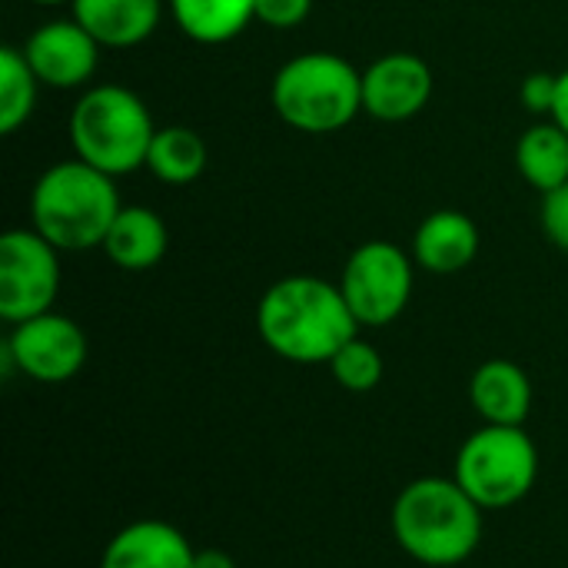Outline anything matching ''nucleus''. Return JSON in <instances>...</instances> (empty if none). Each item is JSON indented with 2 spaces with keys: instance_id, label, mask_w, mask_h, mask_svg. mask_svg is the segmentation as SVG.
Wrapping results in <instances>:
<instances>
[{
  "instance_id": "nucleus-1",
  "label": "nucleus",
  "mask_w": 568,
  "mask_h": 568,
  "mask_svg": "<svg viewBox=\"0 0 568 568\" xmlns=\"http://www.w3.org/2000/svg\"><path fill=\"white\" fill-rule=\"evenodd\" d=\"M256 333L280 359L320 366L359 336V323L339 283L286 276L263 293L256 306Z\"/></svg>"
},
{
  "instance_id": "nucleus-2",
  "label": "nucleus",
  "mask_w": 568,
  "mask_h": 568,
  "mask_svg": "<svg viewBox=\"0 0 568 568\" xmlns=\"http://www.w3.org/2000/svg\"><path fill=\"white\" fill-rule=\"evenodd\" d=\"M483 513L453 476L413 479L393 503V536L419 566H463L483 542Z\"/></svg>"
},
{
  "instance_id": "nucleus-3",
  "label": "nucleus",
  "mask_w": 568,
  "mask_h": 568,
  "mask_svg": "<svg viewBox=\"0 0 568 568\" xmlns=\"http://www.w3.org/2000/svg\"><path fill=\"white\" fill-rule=\"evenodd\" d=\"M123 210L113 176L83 163L63 160L40 173L30 193L33 230L60 253L103 246L116 213Z\"/></svg>"
},
{
  "instance_id": "nucleus-4",
  "label": "nucleus",
  "mask_w": 568,
  "mask_h": 568,
  "mask_svg": "<svg viewBox=\"0 0 568 568\" xmlns=\"http://www.w3.org/2000/svg\"><path fill=\"white\" fill-rule=\"evenodd\" d=\"M70 143L77 160L123 176L146 166L150 143L156 136L146 103L116 83L90 87L70 110Z\"/></svg>"
},
{
  "instance_id": "nucleus-5",
  "label": "nucleus",
  "mask_w": 568,
  "mask_h": 568,
  "mask_svg": "<svg viewBox=\"0 0 568 568\" xmlns=\"http://www.w3.org/2000/svg\"><path fill=\"white\" fill-rule=\"evenodd\" d=\"M273 106L300 133H336L363 110V73L329 50L300 53L273 77Z\"/></svg>"
},
{
  "instance_id": "nucleus-6",
  "label": "nucleus",
  "mask_w": 568,
  "mask_h": 568,
  "mask_svg": "<svg viewBox=\"0 0 568 568\" xmlns=\"http://www.w3.org/2000/svg\"><path fill=\"white\" fill-rule=\"evenodd\" d=\"M453 479L479 509H509L523 503L539 479V449L526 426L483 423L456 453Z\"/></svg>"
},
{
  "instance_id": "nucleus-7",
  "label": "nucleus",
  "mask_w": 568,
  "mask_h": 568,
  "mask_svg": "<svg viewBox=\"0 0 568 568\" xmlns=\"http://www.w3.org/2000/svg\"><path fill=\"white\" fill-rule=\"evenodd\" d=\"M339 290L359 326H389L413 296V260L389 240H369L343 266Z\"/></svg>"
},
{
  "instance_id": "nucleus-8",
  "label": "nucleus",
  "mask_w": 568,
  "mask_h": 568,
  "mask_svg": "<svg viewBox=\"0 0 568 568\" xmlns=\"http://www.w3.org/2000/svg\"><path fill=\"white\" fill-rule=\"evenodd\" d=\"M60 293V250L30 230L0 236V316L17 326L53 310Z\"/></svg>"
},
{
  "instance_id": "nucleus-9",
  "label": "nucleus",
  "mask_w": 568,
  "mask_h": 568,
  "mask_svg": "<svg viewBox=\"0 0 568 568\" xmlns=\"http://www.w3.org/2000/svg\"><path fill=\"white\" fill-rule=\"evenodd\" d=\"M3 356L33 383H67L87 363V333L60 313H40L13 326L3 343Z\"/></svg>"
},
{
  "instance_id": "nucleus-10",
  "label": "nucleus",
  "mask_w": 568,
  "mask_h": 568,
  "mask_svg": "<svg viewBox=\"0 0 568 568\" xmlns=\"http://www.w3.org/2000/svg\"><path fill=\"white\" fill-rule=\"evenodd\" d=\"M23 53L43 87L77 90L97 73L100 40L80 20H50L30 33Z\"/></svg>"
},
{
  "instance_id": "nucleus-11",
  "label": "nucleus",
  "mask_w": 568,
  "mask_h": 568,
  "mask_svg": "<svg viewBox=\"0 0 568 568\" xmlns=\"http://www.w3.org/2000/svg\"><path fill=\"white\" fill-rule=\"evenodd\" d=\"M433 97V70L416 53H386L363 70V110L383 123L416 116Z\"/></svg>"
},
{
  "instance_id": "nucleus-12",
  "label": "nucleus",
  "mask_w": 568,
  "mask_h": 568,
  "mask_svg": "<svg viewBox=\"0 0 568 568\" xmlns=\"http://www.w3.org/2000/svg\"><path fill=\"white\" fill-rule=\"evenodd\" d=\"M196 549L163 519H136L123 526L103 549L100 568H193Z\"/></svg>"
},
{
  "instance_id": "nucleus-13",
  "label": "nucleus",
  "mask_w": 568,
  "mask_h": 568,
  "mask_svg": "<svg viewBox=\"0 0 568 568\" xmlns=\"http://www.w3.org/2000/svg\"><path fill=\"white\" fill-rule=\"evenodd\" d=\"M469 403L489 426H526L532 413V379L513 359H489L469 379Z\"/></svg>"
},
{
  "instance_id": "nucleus-14",
  "label": "nucleus",
  "mask_w": 568,
  "mask_h": 568,
  "mask_svg": "<svg viewBox=\"0 0 568 568\" xmlns=\"http://www.w3.org/2000/svg\"><path fill=\"white\" fill-rule=\"evenodd\" d=\"M479 253V226L459 210H436L413 236V260L426 273L453 276L466 270Z\"/></svg>"
},
{
  "instance_id": "nucleus-15",
  "label": "nucleus",
  "mask_w": 568,
  "mask_h": 568,
  "mask_svg": "<svg viewBox=\"0 0 568 568\" xmlns=\"http://www.w3.org/2000/svg\"><path fill=\"white\" fill-rule=\"evenodd\" d=\"M73 20H80L100 47H136L143 43L156 23L163 0H73Z\"/></svg>"
},
{
  "instance_id": "nucleus-16",
  "label": "nucleus",
  "mask_w": 568,
  "mask_h": 568,
  "mask_svg": "<svg viewBox=\"0 0 568 568\" xmlns=\"http://www.w3.org/2000/svg\"><path fill=\"white\" fill-rule=\"evenodd\" d=\"M166 243L170 233L160 213H153L150 206H123L103 240V250L113 260V266L126 273H143L163 260Z\"/></svg>"
},
{
  "instance_id": "nucleus-17",
  "label": "nucleus",
  "mask_w": 568,
  "mask_h": 568,
  "mask_svg": "<svg viewBox=\"0 0 568 568\" xmlns=\"http://www.w3.org/2000/svg\"><path fill=\"white\" fill-rule=\"evenodd\" d=\"M176 27L196 43H226L256 20V0H166Z\"/></svg>"
},
{
  "instance_id": "nucleus-18",
  "label": "nucleus",
  "mask_w": 568,
  "mask_h": 568,
  "mask_svg": "<svg viewBox=\"0 0 568 568\" xmlns=\"http://www.w3.org/2000/svg\"><path fill=\"white\" fill-rule=\"evenodd\" d=\"M516 166L542 196L568 183V133L559 123H536L516 143Z\"/></svg>"
},
{
  "instance_id": "nucleus-19",
  "label": "nucleus",
  "mask_w": 568,
  "mask_h": 568,
  "mask_svg": "<svg viewBox=\"0 0 568 568\" xmlns=\"http://www.w3.org/2000/svg\"><path fill=\"white\" fill-rule=\"evenodd\" d=\"M146 170L170 183V186H186L206 170V143L196 130L190 126H163L156 130L150 153H146Z\"/></svg>"
},
{
  "instance_id": "nucleus-20",
  "label": "nucleus",
  "mask_w": 568,
  "mask_h": 568,
  "mask_svg": "<svg viewBox=\"0 0 568 568\" xmlns=\"http://www.w3.org/2000/svg\"><path fill=\"white\" fill-rule=\"evenodd\" d=\"M37 73L27 63L23 47H0V133L10 136L17 133L37 103Z\"/></svg>"
},
{
  "instance_id": "nucleus-21",
  "label": "nucleus",
  "mask_w": 568,
  "mask_h": 568,
  "mask_svg": "<svg viewBox=\"0 0 568 568\" xmlns=\"http://www.w3.org/2000/svg\"><path fill=\"white\" fill-rule=\"evenodd\" d=\"M326 366L346 393H373L383 383V356L373 343L359 336L349 339Z\"/></svg>"
},
{
  "instance_id": "nucleus-22",
  "label": "nucleus",
  "mask_w": 568,
  "mask_h": 568,
  "mask_svg": "<svg viewBox=\"0 0 568 568\" xmlns=\"http://www.w3.org/2000/svg\"><path fill=\"white\" fill-rule=\"evenodd\" d=\"M313 10V0H256V20H263L273 30H293L300 27Z\"/></svg>"
},
{
  "instance_id": "nucleus-23",
  "label": "nucleus",
  "mask_w": 568,
  "mask_h": 568,
  "mask_svg": "<svg viewBox=\"0 0 568 568\" xmlns=\"http://www.w3.org/2000/svg\"><path fill=\"white\" fill-rule=\"evenodd\" d=\"M542 230H546L549 243H556L559 250L568 253V183H562L552 193H546V200H542Z\"/></svg>"
},
{
  "instance_id": "nucleus-24",
  "label": "nucleus",
  "mask_w": 568,
  "mask_h": 568,
  "mask_svg": "<svg viewBox=\"0 0 568 568\" xmlns=\"http://www.w3.org/2000/svg\"><path fill=\"white\" fill-rule=\"evenodd\" d=\"M556 90H559V73H529L523 80V90H519V100L529 113H552L556 106Z\"/></svg>"
},
{
  "instance_id": "nucleus-25",
  "label": "nucleus",
  "mask_w": 568,
  "mask_h": 568,
  "mask_svg": "<svg viewBox=\"0 0 568 568\" xmlns=\"http://www.w3.org/2000/svg\"><path fill=\"white\" fill-rule=\"evenodd\" d=\"M193 568H236V559L223 549H196Z\"/></svg>"
},
{
  "instance_id": "nucleus-26",
  "label": "nucleus",
  "mask_w": 568,
  "mask_h": 568,
  "mask_svg": "<svg viewBox=\"0 0 568 568\" xmlns=\"http://www.w3.org/2000/svg\"><path fill=\"white\" fill-rule=\"evenodd\" d=\"M552 123H559L568 133V70L559 73V90H556V106H552Z\"/></svg>"
},
{
  "instance_id": "nucleus-27",
  "label": "nucleus",
  "mask_w": 568,
  "mask_h": 568,
  "mask_svg": "<svg viewBox=\"0 0 568 568\" xmlns=\"http://www.w3.org/2000/svg\"><path fill=\"white\" fill-rule=\"evenodd\" d=\"M33 3H40V7H57V3H73V0H33Z\"/></svg>"
}]
</instances>
